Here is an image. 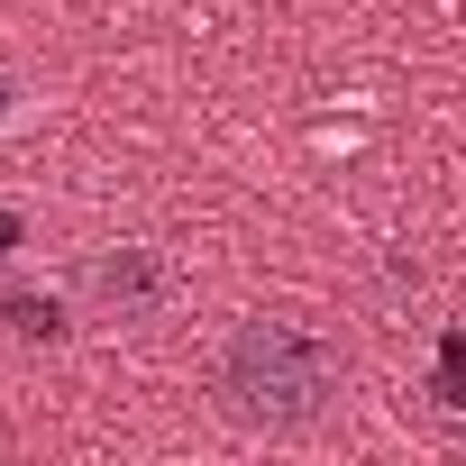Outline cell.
I'll return each mask as SVG.
<instances>
[{"mask_svg":"<svg viewBox=\"0 0 466 466\" xmlns=\"http://www.w3.org/2000/svg\"><path fill=\"white\" fill-rule=\"evenodd\" d=\"M339 393H348V357H339V339H320L302 320H248L219 357V411L257 439H293V430L329 420Z\"/></svg>","mask_w":466,"mask_h":466,"instance_id":"1","label":"cell"},{"mask_svg":"<svg viewBox=\"0 0 466 466\" xmlns=\"http://www.w3.org/2000/svg\"><path fill=\"white\" fill-rule=\"evenodd\" d=\"M92 302L119 311V320H147V311L165 302V266H156V248H110V257H92Z\"/></svg>","mask_w":466,"mask_h":466,"instance_id":"2","label":"cell"},{"mask_svg":"<svg viewBox=\"0 0 466 466\" xmlns=\"http://www.w3.org/2000/svg\"><path fill=\"white\" fill-rule=\"evenodd\" d=\"M0 311H10V329H19V339H65V311H56V302H37V293H10Z\"/></svg>","mask_w":466,"mask_h":466,"instance_id":"3","label":"cell"},{"mask_svg":"<svg viewBox=\"0 0 466 466\" xmlns=\"http://www.w3.org/2000/svg\"><path fill=\"white\" fill-rule=\"evenodd\" d=\"M0 248H19V219H0Z\"/></svg>","mask_w":466,"mask_h":466,"instance_id":"4","label":"cell"}]
</instances>
